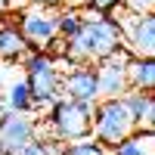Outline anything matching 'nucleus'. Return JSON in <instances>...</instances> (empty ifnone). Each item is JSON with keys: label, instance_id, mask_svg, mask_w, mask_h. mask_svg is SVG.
I'll list each match as a JSON object with an SVG mask.
<instances>
[{"label": "nucleus", "instance_id": "obj_1", "mask_svg": "<svg viewBox=\"0 0 155 155\" xmlns=\"http://www.w3.org/2000/svg\"><path fill=\"white\" fill-rule=\"evenodd\" d=\"M118 44H124L121 25L115 19L99 16H84V25L78 28L74 37H68V59H74L78 65H90V62L106 59Z\"/></svg>", "mask_w": 155, "mask_h": 155}, {"label": "nucleus", "instance_id": "obj_2", "mask_svg": "<svg viewBox=\"0 0 155 155\" xmlns=\"http://www.w3.org/2000/svg\"><path fill=\"white\" fill-rule=\"evenodd\" d=\"M22 68H25V81H28L34 109L53 106L62 96V74L56 68V59H50L44 50H28L22 59Z\"/></svg>", "mask_w": 155, "mask_h": 155}, {"label": "nucleus", "instance_id": "obj_3", "mask_svg": "<svg viewBox=\"0 0 155 155\" xmlns=\"http://www.w3.org/2000/svg\"><path fill=\"white\" fill-rule=\"evenodd\" d=\"M137 130L134 115L127 112L121 96H102L93 102V124H90V134L106 149H112L115 143H121L124 137H130Z\"/></svg>", "mask_w": 155, "mask_h": 155}, {"label": "nucleus", "instance_id": "obj_4", "mask_svg": "<svg viewBox=\"0 0 155 155\" xmlns=\"http://www.w3.org/2000/svg\"><path fill=\"white\" fill-rule=\"evenodd\" d=\"M47 124H50V130H53V137L65 140V143L68 140H78V137H87L90 124H93V102L59 96L53 106H50Z\"/></svg>", "mask_w": 155, "mask_h": 155}, {"label": "nucleus", "instance_id": "obj_5", "mask_svg": "<svg viewBox=\"0 0 155 155\" xmlns=\"http://www.w3.org/2000/svg\"><path fill=\"white\" fill-rule=\"evenodd\" d=\"M22 37L28 41V50H44L53 37L59 34L56 31V9L50 6H25L22 12H12Z\"/></svg>", "mask_w": 155, "mask_h": 155}, {"label": "nucleus", "instance_id": "obj_6", "mask_svg": "<svg viewBox=\"0 0 155 155\" xmlns=\"http://www.w3.org/2000/svg\"><path fill=\"white\" fill-rule=\"evenodd\" d=\"M118 25L134 56H155V12H124Z\"/></svg>", "mask_w": 155, "mask_h": 155}, {"label": "nucleus", "instance_id": "obj_7", "mask_svg": "<svg viewBox=\"0 0 155 155\" xmlns=\"http://www.w3.org/2000/svg\"><path fill=\"white\" fill-rule=\"evenodd\" d=\"M41 130V124H37L28 112H9L3 115V121H0V155H16L25 143H31Z\"/></svg>", "mask_w": 155, "mask_h": 155}, {"label": "nucleus", "instance_id": "obj_8", "mask_svg": "<svg viewBox=\"0 0 155 155\" xmlns=\"http://www.w3.org/2000/svg\"><path fill=\"white\" fill-rule=\"evenodd\" d=\"M62 96L81 99V102H96L99 99V84H96V68L90 65H74L62 78Z\"/></svg>", "mask_w": 155, "mask_h": 155}, {"label": "nucleus", "instance_id": "obj_9", "mask_svg": "<svg viewBox=\"0 0 155 155\" xmlns=\"http://www.w3.org/2000/svg\"><path fill=\"white\" fill-rule=\"evenodd\" d=\"M96 84H99V99L102 96H124L130 84H127V65L115 59H99L96 62Z\"/></svg>", "mask_w": 155, "mask_h": 155}, {"label": "nucleus", "instance_id": "obj_10", "mask_svg": "<svg viewBox=\"0 0 155 155\" xmlns=\"http://www.w3.org/2000/svg\"><path fill=\"white\" fill-rule=\"evenodd\" d=\"M28 53V41L19 25H0V62H22Z\"/></svg>", "mask_w": 155, "mask_h": 155}, {"label": "nucleus", "instance_id": "obj_11", "mask_svg": "<svg viewBox=\"0 0 155 155\" xmlns=\"http://www.w3.org/2000/svg\"><path fill=\"white\" fill-rule=\"evenodd\" d=\"M127 84L134 90H152L155 93V56H134L127 62Z\"/></svg>", "mask_w": 155, "mask_h": 155}, {"label": "nucleus", "instance_id": "obj_12", "mask_svg": "<svg viewBox=\"0 0 155 155\" xmlns=\"http://www.w3.org/2000/svg\"><path fill=\"white\" fill-rule=\"evenodd\" d=\"M112 155H155V134L152 130H134L121 143L109 149Z\"/></svg>", "mask_w": 155, "mask_h": 155}, {"label": "nucleus", "instance_id": "obj_13", "mask_svg": "<svg viewBox=\"0 0 155 155\" xmlns=\"http://www.w3.org/2000/svg\"><path fill=\"white\" fill-rule=\"evenodd\" d=\"M124 99V106H127V112L134 115V121H137V127L146 121V115H149V109H152V102H155V93L152 90H127V93L121 96Z\"/></svg>", "mask_w": 155, "mask_h": 155}, {"label": "nucleus", "instance_id": "obj_14", "mask_svg": "<svg viewBox=\"0 0 155 155\" xmlns=\"http://www.w3.org/2000/svg\"><path fill=\"white\" fill-rule=\"evenodd\" d=\"M81 25H84L81 6H59V9H56V31H59V37H65V41L74 37Z\"/></svg>", "mask_w": 155, "mask_h": 155}, {"label": "nucleus", "instance_id": "obj_15", "mask_svg": "<svg viewBox=\"0 0 155 155\" xmlns=\"http://www.w3.org/2000/svg\"><path fill=\"white\" fill-rule=\"evenodd\" d=\"M6 109L9 112H34V99H31V90H28V81H16L9 84L6 90Z\"/></svg>", "mask_w": 155, "mask_h": 155}, {"label": "nucleus", "instance_id": "obj_16", "mask_svg": "<svg viewBox=\"0 0 155 155\" xmlns=\"http://www.w3.org/2000/svg\"><path fill=\"white\" fill-rule=\"evenodd\" d=\"M62 155H109V149L102 146L93 134H87V137L68 140V143H65V152H62Z\"/></svg>", "mask_w": 155, "mask_h": 155}, {"label": "nucleus", "instance_id": "obj_17", "mask_svg": "<svg viewBox=\"0 0 155 155\" xmlns=\"http://www.w3.org/2000/svg\"><path fill=\"white\" fill-rule=\"evenodd\" d=\"M121 6L127 12H155V0H124Z\"/></svg>", "mask_w": 155, "mask_h": 155}, {"label": "nucleus", "instance_id": "obj_18", "mask_svg": "<svg viewBox=\"0 0 155 155\" xmlns=\"http://www.w3.org/2000/svg\"><path fill=\"white\" fill-rule=\"evenodd\" d=\"M16 155H47V152H44V137H34L31 143H25Z\"/></svg>", "mask_w": 155, "mask_h": 155}, {"label": "nucleus", "instance_id": "obj_19", "mask_svg": "<svg viewBox=\"0 0 155 155\" xmlns=\"http://www.w3.org/2000/svg\"><path fill=\"white\" fill-rule=\"evenodd\" d=\"M121 3H124V0H87V6H93L96 12H102V16L112 12V9H118Z\"/></svg>", "mask_w": 155, "mask_h": 155}, {"label": "nucleus", "instance_id": "obj_20", "mask_svg": "<svg viewBox=\"0 0 155 155\" xmlns=\"http://www.w3.org/2000/svg\"><path fill=\"white\" fill-rule=\"evenodd\" d=\"M44 152H47V155H62V152H65V140L47 137V140H44Z\"/></svg>", "mask_w": 155, "mask_h": 155}, {"label": "nucleus", "instance_id": "obj_21", "mask_svg": "<svg viewBox=\"0 0 155 155\" xmlns=\"http://www.w3.org/2000/svg\"><path fill=\"white\" fill-rule=\"evenodd\" d=\"M140 127H143V130H152V134H155V102H152V109H149V115H146V121L140 124Z\"/></svg>", "mask_w": 155, "mask_h": 155}, {"label": "nucleus", "instance_id": "obj_22", "mask_svg": "<svg viewBox=\"0 0 155 155\" xmlns=\"http://www.w3.org/2000/svg\"><path fill=\"white\" fill-rule=\"evenodd\" d=\"M31 6H50V9H59L62 0H31Z\"/></svg>", "mask_w": 155, "mask_h": 155}, {"label": "nucleus", "instance_id": "obj_23", "mask_svg": "<svg viewBox=\"0 0 155 155\" xmlns=\"http://www.w3.org/2000/svg\"><path fill=\"white\" fill-rule=\"evenodd\" d=\"M62 6H87V0H62Z\"/></svg>", "mask_w": 155, "mask_h": 155}, {"label": "nucleus", "instance_id": "obj_24", "mask_svg": "<svg viewBox=\"0 0 155 155\" xmlns=\"http://www.w3.org/2000/svg\"><path fill=\"white\" fill-rule=\"evenodd\" d=\"M9 3H12V0H0V16H3V12H9Z\"/></svg>", "mask_w": 155, "mask_h": 155}, {"label": "nucleus", "instance_id": "obj_25", "mask_svg": "<svg viewBox=\"0 0 155 155\" xmlns=\"http://www.w3.org/2000/svg\"><path fill=\"white\" fill-rule=\"evenodd\" d=\"M3 115H6V102H0V121H3Z\"/></svg>", "mask_w": 155, "mask_h": 155}, {"label": "nucleus", "instance_id": "obj_26", "mask_svg": "<svg viewBox=\"0 0 155 155\" xmlns=\"http://www.w3.org/2000/svg\"><path fill=\"white\" fill-rule=\"evenodd\" d=\"M0 84H3V74H0Z\"/></svg>", "mask_w": 155, "mask_h": 155}]
</instances>
